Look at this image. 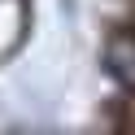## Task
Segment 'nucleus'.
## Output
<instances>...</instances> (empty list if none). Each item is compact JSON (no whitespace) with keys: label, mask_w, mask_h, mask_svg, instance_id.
Instances as JSON below:
<instances>
[{"label":"nucleus","mask_w":135,"mask_h":135,"mask_svg":"<svg viewBox=\"0 0 135 135\" xmlns=\"http://www.w3.org/2000/svg\"><path fill=\"white\" fill-rule=\"evenodd\" d=\"M109 70L122 83H135V39L131 35H118L113 44H109Z\"/></svg>","instance_id":"obj_1"}]
</instances>
